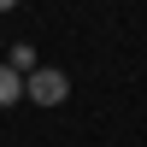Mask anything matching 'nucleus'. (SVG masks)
<instances>
[{
	"instance_id": "nucleus-2",
	"label": "nucleus",
	"mask_w": 147,
	"mask_h": 147,
	"mask_svg": "<svg viewBox=\"0 0 147 147\" xmlns=\"http://www.w3.org/2000/svg\"><path fill=\"white\" fill-rule=\"evenodd\" d=\"M24 94V77H18V65H0V106H12Z\"/></svg>"
},
{
	"instance_id": "nucleus-1",
	"label": "nucleus",
	"mask_w": 147,
	"mask_h": 147,
	"mask_svg": "<svg viewBox=\"0 0 147 147\" xmlns=\"http://www.w3.org/2000/svg\"><path fill=\"white\" fill-rule=\"evenodd\" d=\"M24 94H30L35 106H59V100L71 94V77H65V71H53V65H41V71L24 77Z\"/></svg>"
},
{
	"instance_id": "nucleus-3",
	"label": "nucleus",
	"mask_w": 147,
	"mask_h": 147,
	"mask_svg": "<svg viewBox=\"0 0 147 147\" xmlns=\"http://www.w3.org/2000/svg\"><path fill=\"white\" fill-rule=\"evenodd\" d=\"M12 6H18V0H0V12H12Z\"/></svg>"
}]
</instances>
